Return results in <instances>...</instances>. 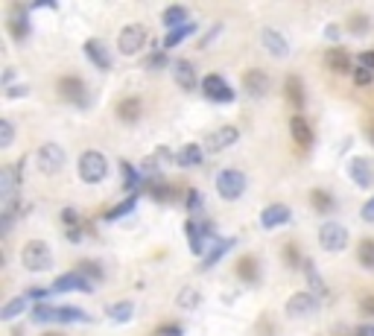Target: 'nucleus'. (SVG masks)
I'll return each mask as SVG.
<instances>
[{
    "label": "nucleus",
    "instance_id": "4d7b16f0",
    "mask_svg": "<svg viewBox=\"0 0 374 336\" xmlns=\"http://www.w3.org/2000/svg\"><path fill=\"white\" fill-rule=\"evenodd\" d=\"M65 240L80 243V240H82V228H68V231H65Z\"/></svg>",
    "mask_w": 374,
    "mask_h": 336
},
{
    "label": "nucleus",
    "instance_id": "2f4dec72",
    "mask_svg": "<svg viewBox=\"0 0 374 336\" xmlns=\"http://www.w3.org/2000/svg\"><path fill=\"white\" fill-rule=\"evenodd\" d=\"M144 193H149L155 202H173L175 199V187L167 185V182H147Z\"/></svg>",
    "mask_w": 374,
    "mask_h": 336
},
{
    "label": "nucleus",
    "instance_id": "f257e3e1",
    "mask_svg": "<svg viewBox=\"0 0 374 336\" xmlns=\"http://www.w3.org/2000/svg\"><path fill=\"white\" fill-rule=\"evenodd\" d=\"M76 170H80V179L85 185H100L108 175V158L100 149H85L76 161Z\"/></svg>",
    "mask_w": 374,
    "mask_h": 336
},
{
    "label": "nucleus",
    "instance_id": "72a5a7b5",
    "mask_svg": "<svg viewBox=\"0 0 374 336\" xmlns=\"http://www.w3.org/2000/svg\"><path fill=\"white\" fill-rule=\"evenodd\" d=\"M284 91H287V100H289L295 108H301V106H304V85H301V79H299V76H287Z\"/></svg>",
    "mask_w": 374,
    "mask_h": 336
},
{
    "label": "nucleus",
    "instance_id": "a18cd8bd",
    "mask_svg": "<svg viewBox=\"0 0 374 336\" xmlns=\"http://www.w3.org/2000/svg\"><path fill=\"white\" fill-rule=\"evenodd\" d=\"M158 336H185V328L179 322H167L158 328Z\"/></svg>",
    "mask_w": 374,
    "mask_h": 336
},
{
    "label": "nucleus",
    "instance_id": "7ed1b4c3",
    "mask_svg": "<svg viewBox=\"0 0 374 336\" xmlns=\"http://www.w3.org/2000/svg\"><path fill=\"white\" fill-rule=\"evenodd\" d=\"M21 266L27 269V272H47L50 266H53V251H50V246L44 243V240H30V243H24V249H21Z\"/></svg>",
    "mask_w": 374,
    "mask_h": 336
},
{
    "label": "nucleus",
    "instance_id": "c85d7f7f",
    "mask_svg": "<svg viewBox=\"0 0 374 336\" xmlns=\"http://www.w3.org/2000/svg\"><path fill=\"white\" fill-rule=\"evenodd\" d=\"M56 313H58V307L50 304V301H35L32 310H30V316H32L35 325H53V322H56Z\"/></svg>",
    "mask_w": 374,
    "mask_h": 336
},
{
    "label": "nucleus",
    "instance_id": "a211bd4d",
    "mask_svg": "<svg viewBox=\"0 0 374 336\" xmlns=\"http://www.w3.org/2000/svg\"><path fill=\"white\" fill-rule=\"evenodd\" d=\"M82 47H85L88 62H91L96 70H111V53H108V47L100 42V38H88Z\"/></svg>",
    "mask_w": 374,
    "mask_h": 336
},
{
    "label": "nucleus",
    "instance_id": "79ce46f5",
    "mask_svg": "<svg viewBox=\"0 0 374 336\" xmlns=\"http://www.w3.org/2000/svg\"><path fill=\"white\" fill-rule=\"evenodd\" d=\"M147 68H149V70H164V68H173V62H170V56H167L164 50H155V53H149V58H147Z\"/></svg>",
    "mask_w": 374,
    "mask_h": 336
},
{
    "label": "nucleus",
    "instance_id": "de8ad7c7",
    "mask_svg": "<svg viewBox=\"0 0 374 336\" xmlns=\"http://www.w3.org/2000/svg\"><path fill=\"white\" fill-rule=\"evenodd\" d=\"M354 82H357V85H371L374 82V73L366 70V68H357V70H354Z\"/></svg>",
    "mask_w": 374,
    "mask_h": 336
},
{
    "label": "nucleus",
    "instance_id": "5701e85b",
    "mask_svg": "<svg viewBox=\"0 0 374 336\" xmlns=\"http://www.w3.org/2000/svg\"><path fill=\"white\" fill-rule=\"evenodd\" d=\"M185 237H187V243H190V251L199 258V254H205V225L202 223H196V220H187L185 223Z\"/></svg>",
    "mask_w": 374,
    "mask_h": 336
},
{
    "label": "nucleus",
    "instance_id": "ea45409f",
    "mask_svg": "<svg viewBox=\"0 0 374 336\" xmlns=\"http://www.w3.org/2000/svg\"><path fill=\"white\" fill-rule=\"evenodd\" d=\"M135 208H137V196H129V199H123L120 205H114L111 211H106V220H108V223L123 220V216H129Z\"/></svg>",
    "mask_w": 374,
    "mask_h": 336
},
{
    "label": "nucleus",
    "instance_id": "e2e57ef3",
    "mask_svg": "<svg viewBox=\"0 0 374 336\" xmlns=\"http://www.w3.org/2000/svg\"><path fill=\"white\" fill-rule=\"evenodd\" d=\"M9 336H24V330H21V328H12V333H9Z\"/></svg>",
    "mask_w": 374,
    "mask_h": 336
},
{
    "label": "nucleus",
    "instance_id": "39448f33",
    "mask_svg": "<svg viewBox=\"0 0 374 336\" xmlns=\"http://www.w3.org/2000/svg\"><path fill=\"white\" fill-rule=\"evenodd\" d=\"M58 94H62L65 103H70L76 108H88L91 106L88 85L82 82L80 76H62V79H58Z\"/></svg>",
    "mask_w": 374,
    "mask_h": 336
},
{
    "label": "nucleus",
    "instance_id": "8fccbe9b",
    "mask_svg": "<svg viewBox=\"0 0 374 336\" xmlns=\"http://www.w3.org/2000/svg\"><path fill=\"white\" fill-rule=\"evenodd\" d=\"M284 254H287V263L289 266H304V261H301V254H299V249H295L292 243L284 249Z\"/></svg>",
    "mask_w": 374,
    "mask_h": 336
},
{
    "label": "nucleus",
    "instance_id": "9d476101",
    "mask_svg": "<svg viewBox=\"0 0 374 336\" xmlns=\"http://www.w3.org/2000/svg\"><path fill=\"white\" fill-rule=\"evenodd\" d=\"M147 44V30L141 24H126L120 30V35H117V47H120L123 56H135V53H141Z\"/></svg>",
    "mask_w": 374,
    "mask_h": 336
},
{
    "label": "nucleus",
    "instance_id": "aec40b11",
    "mask_svg": "<svg viewBox=\"0 0 374 336\" xmlns=\"http://www.w3.org/2000/svg\"><path fill=\"white\" fill-rule=\"evenodd\" d=\"M114 114L120 117L123 123H137V120H141V114H144V103H141V97H123V100L117 103Z\"/></svg>",
    "mask_w": 374,
    "mask_h": 336
},
{
    "label": "nucleus",
    "instance_id": "0e129e2a",
    "mask_svg": "<svg viewBox=\"0 0 374 336\" xmlns=\"http://www.w3.org/2000/svg\"><path fill=\"white\" fill-rule=\"evenodd\" d=\"M368 137H371V144H374V123L368 126Z\"/></svg>",
    "mask_w": 374,
    "mask_h": 336
},
{
    "label": "nucleus",
    "instance_id": "3c124183",
    "mask_svg": "<svg viewBox=\"0 0 374 336\" xmlns=\"http://www.w3.org/2000/svg\"><path fill=\"white\" fill-rule=\"evenodd\" d=\"M199 205H202V196L196 193V190H187V196H185V208H187V211H199Z\"/></svg>",
    "mask_w": 374,
    "mask_h": 336
},
{
    "label": "nucleus",
    "instance_id": "a19ab883",
    "mask_svg": "<svg viewBox=\"0 0 374 336\" xmlns=\"http://www.w3.org/2000/svg\"><path fill=\"white\" fill-rule=\"evenodd\" d=\"M76 272H80V275H85V278H88L91 284H96V281H103V278H106L103 266L96 263V261H82L80 266H76Z\"/></svg>",
    "mask_w": 374,
    "mask_h": 336
},
{
    "label": "nucleus",
    "instance_id": "09e8293b",
    "mask_svg": "<svg viewBox=\"0 0 374 336\" xmlns=\"http://www.w3.org/2000/svg\"><path fill=\"white\" fill-rule=\"evenodd\" d=\"M152 158H155V161H158V164H170V161L175 164V155H173V149H167V147H158V149H155V155H152Z\"/></svg>",
    "mask_w": 374,
    "mask_h": 336
},
{
    "label": "nucleus",
    "instance_id": "c03bdc74",
    "mask_svg": "<svg viewBox=\"0 0 374 336\" xmlns=\"http://www.w3.org/2000/svg\"><path fill=\"white\" fill-rule=\"evenodd\" d=\"M348 24H351V32L354 35H366L368 32V15H354Z\"/></svg>",
    "mask_w": 374,
    "mask_h": 336
},
{
    "label": "nucleus",
    "instance_id": "4c0bfd02",
    "mask_svg": "<svg viewBox=\"0 0 374 336\" xmlns=\"http://www.w3.org/2000/svg\"><path fill=\"white\" fill-rule=\"evenodd\" d=\"M357 263L368 272H374V240L371 237H366V240H360L357 246Z\"/></svg>",
    "mask_w": 374,
    "mask_h": 336
},
{
    "label": "nucleus",
    "instance_id": "f704fd0d",
    "mask_svg": "<svg viewBox=\"0 0 374 336\" xmlns=\"http://www.w3.org/2000/svg\"><path fill=\"white\" fill-rule=\"evenodd\" d=\"M175 304H179L182 310H196L202 304V292L196 287H182L179 295H175Z\"/></svg>",
    "mask_w": 374,
    "mask_h": 336
},
{
    "label": "nucleus",
    "instance_id": "c9c22d12",
    "mask_svg": "<svg viewBox=\"0 0 374 336\" xmlns=\"http://www.w3.org/2000/svg\"><path fill=\"white\" fill-rule=\"evenodd\" d=\"M18 220V199H4V211H0V234H9Z\"/></svg>",
    "mask_w": 374,
    "mask_h": 336
},
{
    "label": "nucleus",
    "instance_id": "49530a36",
    "mask_svg": "<svg viewBox=\"0 0 374 336\" xmlns=\"http://www.w3.org/2000/svg\"><path fill=\"white\" fill-rule=\"evenodd\" d=\"M62 223L68 228H80V213H76V208H65L62 211Z\"/></svg>",
    "mask_w": 374,
    "mask_h": 336
},
{
    "label": "nucleus",
    "instance_id": "bb28decb",
    "mask_svg": "<svg viewBox=\"0 0 374 336\" xmlns=\"http://www.w3.org/2000/svg\"><path fill=\"white\" fill-rule=\"evenodd\" d=\"M234 272H237V278H240V281H246V284H258V281H261L258 261H254L251 254L240 258V261H237V266H234Z\"/></svg>",
    "mask_w": 374,
    "mask_h": 336
},
{
    "label": "nucleus",
    "instance_id": "423d86ee",
    "mask_svg": "<svg viewBox=\"0 0 374 336\" xmlns=\"http://www.w3.org/2000/svg\"><path fill=\"white\" fill-rule=\"evenodd\" d=\"M35 161H38V170H42L44 175H56V173L65 170L68 155L58 144H42L38 152H35Z\"/></svg>",
    "mask_w": 374,
    "mask_h": 336
},
{
    "label": "nucleus",
    "instance_id": "cd10ccee",
    "mask_svg": "<svg viewBox=\"0 0 374 336\" xmlns=\"http://www.w3.org/2000/svg\"><path fill=\"white\" fill-rule=\"evenodd\" d=\"M24 310H32V301L27 299V295H15V299H9L4 304V310H0V319L4 322H12L15 316H21Z\"/></svg>",
    "mask_w": 374,
    "mask_h": 336
},
{
    "label": "nucleus",
    "instance_id": "13d9d810",
    "mask_svg": "<svg viewBox=\"0 0 374 336\" xmlns=\"http://www.w3.org/2000/svg\"><path fill=\"white\" fill-rule=\"evenodd\" d=\"M12 79H15V68H6V70H4V91L12 88Z\"/></svg>",
    "mask_w": 374,
    "mask_h": 336
},
{
    "label": "nucleus",
    "instance_id": "a878e982",
    "mask_svg": "<svg viewBox=\"0 0 374 336\" xmlns=\"http://www.w3.org/2000/svg\"><path fill=\"white\" fill-rule=\"evenodd\" d=\"M106 316L117 325H129L135 319V304L132 301H111V304H106Z\"/></svg>",
    "mask_w": 374,
    "mask_h": 336
},
{
    "label": "nucleus",
    "instance_id": "7c9ffc66",
    "mask_svg": "<svg viewBox=\"0 0 374 336\" xmlns=\"http://www.w3.org/2000/svg\"><path fill=\"white\" fill-rule=\"evenodd\" d=\"M234 243H237V240H231V237H228V240H216V243H213V249L205 254L202 269H211V266L220 263V261L225 258V251H228V249H234Z\"/></svg>",
    "mask_w": 374,
    "mask_h": 336
},
{
    "label": "nucleus",
    "instance_id": "393cba45",
    "mask_svg": "<svg viewBox=\"0 0 374 336\" xmlns=\"http://www.w3.org/2000/svg\"><path fill=\"white\" fill-rule=\"evenodd\" d=\"M161 24H164V30H179V27H185V24H190V15H187V9L185 6H179V4H173V6H167L164 12H161Z\"/></svg>",
    "mask_w": 374,
    "mask_h": 336
},
{
    "label": "nucleus",
    "instance_id": "6e6d98bb",
    "mask_svg": "<svg viewBox=\"0 0 374 336\" xmlns=\"http://www.w3.org/2000/svg\"><path fill=\"white\" fill-rule=\"evenodd\" d=\"M360 216H363V220H366V223H374V196H371V199H368V202L363 205Z\"/></svg>",
    "mask_w": 374,
    "mask_h": 336
},
{
    "label": "nucleus",
    "instance_id": "5fc2aeb1",
    "mask_svg": "<svg viewBox=\"0 0 374 336\" xmlns=\"http://www.w3.org/2000/svg\"><path fill=\"white\" fill-rule=\"evenodd\" d=\"M220 32H223V24H216L211 32H205V35H202V42H199V50H205V47H208V44H211V42H213V38L220 35Z\"/></svg>",
    "mask_w": 374,
    "mask_h": 336
},
{
    "label": "nucleus",
    "instance_id": "052dcab7",
    "mask_svg": "<svg viewBox=\"0 0 374 336\" xmlns=\"http://www.w3.org/2000/svg\"><path fill=\"white\" fill-rule=\"evenodd\" d=\"M325 38H330V42H337V38H339V30H337V27H325Z\"/></svg>",
    "mask_w": 374,
    "mask_h": 336
},
{
    "label": "nucleus",
    "instance_id": "dca6fc26",
    "mask_svg": "<svg viewBox=\"0 0 374 336\" xmlns=\"http://www.w3.org/2000/svg\"><path fill=\"white\" fill-rule=\"evenodd\" d=\"M261 44L266 47V53L272 58H287L289 56V42H287V35H281L278 30H272V27H263L261 30Z\"/></svg>",
    "mask_w": 374,
    "mask_h": 336
},
{
    "label": "nucleus",
    "instance_id": "69168bd1",
    "mask_svg": "<svg viewBox=\"0 0 374 336\" xmlns=\"http://www.w3.org/2000/svg\"><path fill=\"white\" fill-rule=\"evenodd\" d=\"M42 336H65V333H56V330H47V333H42Z\"/></svg>",
    "mask_w": 374,
    "mask_h": 336
},
{
    "label": "nucleus",
    "instance_id": "ddd939ff",
    "mask_svg": "<svg viewBox=\"0 0 374 336\" xmlns=\"http://www.w3.org/2000/svg\"><path fill=\"white\" fill-rule=\"evenodd\" d=\"M345 170H348V179H351L354 185H357V187L368 190V187L374 185V170H371V164H368V158H363V155L351 158Z\"/></svg>",
    "mask_w": 374,
    "mask_h": 336
},
{
    "label": "nucleus",
    "instance_id": "473e14b6",
    "mask_svg": "<svg viewBox=\"0 0 374 336\" xmlns=\"http://www.w3.org/2000/svg\"><path fill=\"white\" fill-rule=\"evenodd\" d=\"M56 322L58 325H73V322H94L91 316L85 313V310H80V307H58V313H56Z\"/></svg>",
    "mask_w": 374,
    "mask_h": 336
},
{
    "label": "nucleus",
    "instance_id": "0eeeda50",
    "mask_svg": "<svg viewBox=\"0 0 374 336\" xmlns=\"http://www.w3.org/2000/svg\"><path fill=\"white\" fill-rule=\"evenodd\" d=\"M319 246L330 254L337 251H345L348 249V228L342 223H325L319 228Z\"/></svg>",
    "mask_w": 374,
    "mask_h": 336
},
{
    "label": "nucleus",
    "instance_id": "2eb2a0df",
    "mask_svg": "<svg viewBox=\"0 0 374 336\" xmlns=\"http://www.w3.org/2000/svg\"><path fill=\"white\" fill-rule=\"evenodd\" d=\"M289 220H292V211H289V205H284V202H272V205H266V208L261 211V225H263L266 231L281 228V225H287Z\"/></svg>",
    "mask_w": 374,
    "mask_h": 336
},
{
    "label": "nucleus",
    "instance_id": "b1692460",
    "mask_svg": "<svg viewBox=\"0 0 374 336\" xmlns=\"http://www.w3.org/2000/svg\"><path fill=\"white\" fill-rule=\"evenodd\" d=\"M205 158V147L199 144H185L179 152H175V167H199Z\"/></svg>",
    "mask_w": 374,
    "mask_h": 336
},
{
    "label": "nucleus",
    "instance_id": "603ef678",
    "mask_svg": "<svg viewBox=\"0 0 374 336\" xmlns=\"http://www.w3.org/2000/svg\"><path fill=\"white\" fill-rule=\"evenodd\" d=\"M357 62H360V68H366V70H371V73H374V50L360 53V56H357Z\"/></svg>",
    "mask_w": 374,
    "mask_h": 336
},
{
    "label": "nucleus",
    "instance_id": "864d4df0",
    "mask_svg": "<svg viewBox=\"0 0 374 336\" xmlns=\"http://www.w3.org/2000/svg\"><path fill=\"white\" fill-rule=\"evenodd\" d=\"M30 94V85H12L6 88V100H18V97H27Z\"/></svg>",
    "mask_w": 374,
    "mask_h": 336
},
{
    "label": "nucleus",
    "instance_id": "6e6552de",
    "mask_svg": "<svg viewBox=\"0 0 374 336\" xmlns=\"http://www.w3.org/2000/svg\"><path fill=\"white\" fill-rule=\"evenodd\" d=\"M287 316L289 319H304V316H313L319 310V295H313L310 290H301V292H292L287 299Z\"/></svg>",
    "mask_w": 374,
    "mask_h": 336
},
{
    "label": "nucleus",
    "instance_id": "f03ea898",
    "mask_svg": "<svg viewBox=\"0 0 374 336\" xmlns=\"http://www.w3.org/2000/svg\"><path fill=\"white\" fill-rule=\"evenodd\" d=\"M246 173L243 170H237V167H225V170H220V175H216V182H213V187H216V193H220V199H225V202H237L240 196L246 193Z\"/></svg>",
    "mask_w": 374,
    "mask_h": 336
},
{
    "label": "nucleus",
    "instance_id": "9b49d317",
    "mask_svg": "<svg viewBox=\"0 0 374 336\" xmlns=\"http://www.w3.org/2000/svg\"><path fill=\"white\" fill-rule=\"evenodd\" d=\"M237 141H240V129L237 126H220V129H213L205 137V152H211V155L225 152L228 147H234Z\"/></svg>",
    "mask_w": 374,
    "mask_h": 336
},
{
    "label": "nucleus",
    "instance_id": "bf43d9fd",
    "mask_svg": "<svg viewBox=\"0 0 374 336\" xmlns=\"http://www.w3.org/2000/svg\"><path fill=\"white\" fill-rule=\"evenodd\" d=\"M357 336H374V325H360L357 328Z\"/></svg>",
    "mask_w": 374,
    "mask_h": 336
},
{
    "label": "nucleus",
    "instance_id": "f8f14e48",
    "mask_svg": "<svg viewBox=\"0 0 374 336\" xmlns=\"http://www.w3.org/2000/svg\"><path fill=\"white\" fill-rule=\"evenodd\" d=\"M53 292H94V284L85 278V275H80V272H62L58 278L53 281V287H50Z\"/></svg>",
    "mask_w": 374,
    "mask_h": 336
},
{
    "label": "nucleus",
    "instance_id": "6ab92c4d",
    "mask_svg": "<svg viewBox=\"0 0 374 336\" xmlns=\"http://www.w3.org/2000/svg\"><path fill=\"white\" fill-rule=\"evenodd\" d=\"M173 79H175V85H179L182 91H193L196 85H199V79H196V68H193V62H187V58H175V62H173Z\"/></svg>",
    "mask_w": 374,
    "mask_h": 336
},
{
    "label": "nucleus",
    "instance_id": "20e7f679",
    "mask_svg": "<svg viewBox=\"0 0 374 336\" xmlns=\"http://www.w3.org/2000/svg\"><path fill=\"white\" fill-rule=\"evenodd\" d=\"M6 30L12 35L15 44H24L30 32H32V24H30V6H21V4H12L9 6V15H6Z\"/></svg>",
    "mask_w": 374,
    "mask_h": 336
},
{
    "label": "nucleus",
    "instance_id": "412c9836",
    "mask_svg": "<svg viewBox=\"0 0 374 336\" xmlns=\"http://www.w3.org/2000/svg\"><path fill=\"white\" fill-rule=\"evenodd\" d=\"M289 132H292V141H295V144H301L304 149H310L313 141H316V137H313L310 123L304 120V114H292V117H289Z\"/></svg>",
    "mask_w": 374,
    "mask_h": 336
},
{
    "label": "nucleus",
    "instance_id": "37998d69",
    "mask_svg": "<svg viewBox=\"0 0 374 336\" xmlns=\"http://www.w3.org/2000/svg\"><path fill=\"white\" fill-rule=\"evenodd\" d=\"M15 144V126H12V120H6V117H4V120H0V147H12Z\"/></svg>",
    "mask_w": 374,
    "mask_h": 336
},
{
    "label": "nucleus",
    "instance_id": "58836bf2",
    "mask_svg": "<svg viewBox=\"0 0 374 336\" xmlns=\"http://www.w3.org/2000/svg\"><path fill=\"white\" fill-rule=\"evenodd\" d=\"M304 275H307V284H310V292L313 295H325L328 292V287H325V281H322V275L316 272V266H313V261H304Z\"/></svg>",
    "mask_w": 374,
    "mask_h": 336
},
{
    "label": "nucleus",
    "instance_id": "e433bc0d",
    "mask_svg": "<svg viewBox=\"0 0 374 336\" xmlns=\"http://www.w3.org/2000/svg\"><path fill=\"white\" fill-rule=\"evenodd\" d=\"M196 32V24L190 21V24H185V27H179V30H173V32H167L164 35V44H161V50L167 53V50H173V47H179L182 42H185V38L187 35H193Z\"/></svg>",
    "mask_w": 374,
    "mask_h": 336
},
{
    "label": "nucleus",
    "instance_id": "1a4fd4ad",
    "mask_svg": "<svg viewBox=\"0 0 374 336\" xmlns=\"http://www.w3.org/2000/svg\"><path fill=\"white\" fill-rule=\"evenodd\" d=\"M202 91L211 103H234L237 100V94H234V88L225 82V79L220 73H208L202 79Z\"/></svg>",
    "mask_w": 374,
    "mask_h": 336
},
{
    "label": "nucleus",
    "instance_id": "680f3d73",
    "mask_svg": "<svg viewBox=\"0 0 374 336\" xmlns=\"http://www.w3.org/2000/svg\"><path fill=\"white\" fill-rule=\"evenodd\" d=\"M363 313H374V295L363 299Z\"/></svg>",
    "mask_w": 374,
    "mask_h": 336
},
{
    "label": "nucleus",
    "instance_id": "c756f323",
    "mask_svg": "<svg viewBox=\"0 0 374 336\" xmlns=\"http://www.w3.org/2000/svg\"><path fill=\"white\" fill-rule=\"evenodd\" d=\"M310 205L316 213H330L333 208H337V199H333V193L316 187V190H310Z\"/></svg>",
    "mask_w": 374,
    "mask_h": 336
},
{
    "label": "nucleus",
    "instance_id": "4be33fe9",
    "mask_svg": "<svg viewBox=\"0 0 374 336\" xmlns=\"http://www.w3.org/2000/svg\"><path fill=\"white\" fill-rule=\"evenodd\" d=\"M325 62H328V68L333 73H342V76L357 70V68H354V62H351V53H345L342 47H330L328 56H325Z\"/></svg>",
    "mask_w": 374,
    "mask_h": 336
},
{
    "label": "nucleus",
    "instance_id": "4468645a",
    "mask_svg": "<svg viewBox=\"0 0 374 336\" xmlns=\"http://www.w3.org/2000/svg\"><path fill=\"white\" fill-rule=\"evenodd\" d=\"M21 175H24V158L18 164H6L0 170V196L4 199H15V190L21 185Z\"/></svg>",
    "mask_w": 374,
    "mask_h": 336
},
{
    "label": "nucleus",
    "instance_id": "f3484780",
    "mask_svg": "<svg viewBox=\"0 0 374 336\" xmlns=\"http://www.w3.org/2000/svg\"><path fill=\"white\" fill-rule=\"evenodd\" d=\"M269 88H272V79H269V73L266 70H246V76H243V91L249 94V97H266L269 94Z\"/></svg>",
    "mask_w": 374,
    "mask_h": 336
}]
</instances>
